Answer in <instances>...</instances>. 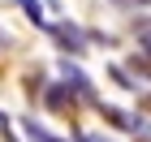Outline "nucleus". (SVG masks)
<instances>
[{"label":"nucleus","instance_id":"4468645a","mask_svg":"<svg viewBox=\"0 0 151 142\" xmlns=\"http://www.w3.org/2000/svg\"><path fill=\"white\" fill-rule=\"evenodd\" d=\"M134 4H142V9H147V4H151V0H134Z\"/></svg>","mask_w":151,"mask_h":142},{"label":"nucleus","instance_id":"6e6552de","mask_svg":"<svg viewBox=\"0 0 151 142\" xmlns=\"http://www.w3.org/2000/svg\"><path fill=\"white\" fill-rule=\"evenodd\" d=\"M134 39H138V47H142V52H151V17L134 22Z\"/></svg>","mask_w":151,"mask_h":142},{"label":"nucleus","instance_id":"20e7f679","mask_svg":"<svg viewBox=\"0 0 151 142\" xmlns=\"http://www.w3.org/2000/svg\"><path fill=\"white\" fill-rule=\"evenodd\" d=\"M22 133H26V142H69V138H60V133H52L47 125H39L35 116H22Z\"/></svg>","mask_w":151,"mask_h":142},{"label":"nucleus","instance_id":"1a4fd4ad","mask_svg":"<svg viewBox=\"0 0 151 142\" xmlns=\"http://www.w3.org/2000/svg\"><path fill=\"white\" fill-rule=\"evenodd\" d=\"M86 39H91V43H99V47H112V43H116L108 30H86Z\"/></svg>","mask_w":151,"mask_h":142},{"label":"nucleus","instance_id":"2eb2a0df","mask_svg":"<svg viewBox=\"0 0 151 142\" xmlns=\"http://www.w3.org/2000/svg\"><path fill=\"white\" fill-rule=\"evenodd\" d=\"M142 142H151V138H142Z\"/></svg>","mask_w":151,"mask_h":142},{"label":"nucleus","instance_id":"423d86ee","mask_svg":"<svg viewBox=\"0 0 151 142\" xmlns=\"http://www.w3.org/2000/svg\"><path fill=\"white\" fill-rule=\"evenodd\" d=\"M108 78H112V82L121 86V91H138V78H134V73H129L125 65H108Z\"/></svg>","mask_w":151,"mask_h":142},{"label":"nucleus","instance_id":"0eeeda50","mask_svg":"<svg viewBox=\"0 0 151 142\" xmlns=\"http://www.w3.org/2000/svg\"><path fill=\"white\" fill-rule=\"evenodd\" d=\"M17 9H22L26 17L39 26V30H47V17H43V4H39V0H17Z\"/></svg>","mask_w":151,"mask_h":142},{"label":"nucleus","instance_id":"9d476101","mask_svg":"<svg viewBox=\"0 0 151 142\" xmlns=\"http://www.w3.org/2000/svg\"><path fill=\"white\" fill-rule=\"evenodd\" d=\"M73 142H108V138H104V133H91V129H82Z\"/></svg>","mask_w":151,"mask_h":142},{"label":"nucleus","instance_id":"9b49d317","mask_svg":"<svg viewBox=\"0 0 151 142\" xmlns=\"http://www.w3.org/2000/svg\"><path fill=\"white\" fill-rule=\"evenodd\" d=\"M9 47H13V39H9V30H0V56H4Z\"/></svg>","mask_w":151,"mask_h":142},{"label":"nucleus","instance_id":"7ed1b4c3","mask_svg":"<svg viewBox=\"0 0 151 142\" xmlns=\"http://www.w3.org/2000/svg\"><path fill=\"white\" fill-rule=\"evenodd\" d=\"M39 99H43V108H47V112H52V116H73V112H78V103H82L78 95H73L69 86L60 82V78H56V82H47Z\"/></svg>","mask_w":151,"mask_h":142},{"label":"nucleus","instance_id":"ddd939ff","mask_svg":"<svg viewBox=\"0 0 151 142\" xmlns=\"http://www.w3.org/2000/svg\"><path fill=\"white\" fill-rule=\"evenodd\" d=\"M108 4H129V0H108Z\"/></svg>","mask_w":151,"mask_h":142},{"label":"nucleus","instance_id":"f8f14e48","mask_svg":"<svg viewBox=\"0 0 151 142\" xmlns=\"http://www.w3.org/2000/svg\"><path fill=\"white\" fill-rule=\"evenodd\" d=\"M4 129H13V125H9V116H4V112H0V133H4Z\"/></svg>","mask_w":151,"mask_h":142},{"label":"nucleus","instance_id":"39448f33","mask_svg":"<svg viewBox=\"0 0 151 142\" xmlns=\"http://www.w3.org/2000/svg\"><path fill=\"white\" fill-rule=\"evenodd\" d=\"M125 69L134 73L138 82H147V86H151V52H142V47H138V52H134V56L125 60Z\"/></svg>","mask_w":151,"mask_h":142},{"label":"nucleus","instance_id":"f03ea898","mask_svg":"<svg viewBox=\"0 0 151 142\" xmlns=\"http://www.w3.org/2000/svg\"><path fill=\"white\" fill-rule=\"evenodd\" d=\"M56 73H60V82L69 86V91L78 95L82 103H91V108L99 103V95H95V82L86 78V73H82V65H78L73 56H60V60H56Z\"/></svg>","mask_w":151,"mask_h":142},{"label":"nucleus","instance_id":"f257e3e1","mask_svg":"<svg viewBox=\"0 0 151 142\" xmlns=\"http://www.w3.org/2000/svg\"><path fill=\"white\" fill-rule=\"evenodd\" d=\"M52 43L60 47V56H86V47H91V39H86V30H82L78 22H47V30H43Z\"/></svg>","mask_w":151,"mask_h":142}]
</instances>
